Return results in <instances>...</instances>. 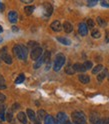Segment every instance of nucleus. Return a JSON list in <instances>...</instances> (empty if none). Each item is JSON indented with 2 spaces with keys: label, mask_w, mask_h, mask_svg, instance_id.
<instances>
[{
  "label": "nucleus",
  "mask_w": 109,
  "mask_h": 124,
  "mask_svg": "<svg viewBox=\"0 0 109 124\" xmlns=\"http://www.w3.org/2000/svg\"><path fill=\"white\" fill-rule=\"evenodd\" d=\"M28 47H32V49H34V48L38 47V44H37L36 42H34V41H29V43H28Z\"/></svg>",
  "instance_id": "32"
},
{
  "label": "nucleus",
  "mask_w": 109,
  "mask_h": 124,
  "mask_svg": "<svg viewBox=\"0 0 109 124\" xmlns=\"http://www.w3.org/2000/svg\"><path fill=\"white\" fill-rule=\"evenodd\" d=\"M5 99H6V96L4 94H2L1 92H0V103H2L5 101Z\"/></svg>",
  "instance_id": "34"
},
{
  "label": "nucleus",
  "mask_w": 109,
  "mask_h": 124,
  "mask_svg": "<svg viewBox=\"0 0 109 124\" xmlns=\"http://www.w3.org/2000/svg\"><path fill=\"white\" fill-rule=\"evenodd\" d=\"M96 124H105V120H104V119H99V120L96 122Z\"/></svg>",
  "instance_id": "40"
},
{
  "label": "nucleus",
  "mask_w": 109,
  "mask_h": 124,
  "mask_svg": "<svg viewBox=\"0 0 109 124\" xmlns=\"http://www.w3.org/2000/svg\"><path fill=\"white\" fill-rule=\"evenodd\" d=\"M8 19H9L10 22L15 23V22L17 21V19H18L17 12H15V11H10V12L8 13Z\"/></svg>",
  "instance_id": "9"
},
{
  "label": "nucleus",
  "mask_w": 109,
  "mask_h": 124,
  "mask_svg": "<svg viewBox=\"0 0 109 124\" xmlns=\"http://www.w3.org/2000/svg\"><path fill=\"white\" fill-rule=\"evenodd\" d=\"M97 4V0H90L88 1V6H94Z\"/></svg>",
  "instance_id": "33"
},
{
  "label": "nucleus",
  "mask_w": 109,
  "mask_h": 124,
  "mask_svg": "<svg viewBox=\"0 0 109 124\" xmlns=\"http://www.w3.org/2000/svg\"><path fill=\"white\" fill-rule=\"evenodd\" d=\"M73 68H74V70L75 72H85L86 71V68H85L84 64H81V63H75L73 64Z\"/></svg>",
  "instance_id": "8"
},
{
  "label": "nucleus",
  "mask_w": 109,
  "mask_h": 124,
  "mask_svg": "<svg viewBox=\"0 0 109 124\" xmlns=\"http://www.w3.org/2000/svg\"><path fill=\"white\" fill-rule=\"evenodd\" d=\"M0 119H1V121H4V120H5L4 111H0Z\"/></svg>",
  "instance_id": "37"
},
{
  "label": "nucleus",
  "mask_w": 109,
  "mask_h": 124,
  "mask_svg": "<svg viewBox=\"0 0 109 124\" xmlns=\"http://www.w3.org/2000/svg\"><path fill=\"white\" fill-rule=\"evenodd\" d=\"M103 69V66L101 65V64H98V65H96L94 68L92 69V73L93 74H97V73H100V71Z\"/></svg>",
  "instance_id": "24"
},
{
  "label": "nucleus",
  "mask_w": 109,
  "mask_h": 124,
  "mask_svg": "<svg viewBox=\"0 0 109 124\" xmlns=\"http://www.w3.org/2000/svg\"><path fill=\"white\" fill-rule=\"evenodd\" d=\"M63 29H64V31L66 33H71L72 30H73V26H72V24L70 22L65 21L64 24H63Z\"/></svg>",
  "instance_id": "11"
},
{
  "label": "nucleus",
  "mask_w": 109,
  "mask_h": 124,
  "mask_svg": "<svg viewBox=\"0 0 109 124\" xmlns=\"http://www.w3.org/2000/svg\"><path fill=\"white\" fill-rule=\"evenodd\" d=\"M18 108H19V104H18V103L13 104V107H12V109H13V110H17Z\"/></svg>",
  "instance_id": "39"
},
{
  "label": "nucleus",
  "mask_w": 109,
  "mask_h": 124,
  "mask_svg": "<svg viewBox=\"0 0 109 124\" xmlns=\"http://www.w3.org/2000/svg\"><path fill=\"white\" fill-rule=\"evenodd\" d=\"M2 30H3V29H2V27H1V26H0V33H1V32H2Z\"/></svg>",
  "instance_id": "49"
},
{
  "label": "nucleus",
  "mask_w": 109,
  "mask_h": 124,
  "mask_svg": "<svg viewBox=\"0 0 109 124\" xmlns=\"http://www.w3.org/2000/svg\"><path fill=\"white\" fill-rule=\"evenodd\" d=\"M71 117H72V121L74 124H86L87 123L86 116L81 111H74L71 115Z\"/></svg>",
  "instance_id": "2"
},
{
  "label": "nucleus",
  "mask_w": 109,
  "mask_h": 124,
  "mask_svg": "<svg viewBox=\"0 0 109 124\" xmlns=\"http://www.w3.org/2000/svg\"><path fill=\"white\" fill-rule=\"evenodd\" d=\"M17 119L23 123V124H26L27 123V116H26V113L25 112H19L17 114Z\"/></svg>",
  "instance_id": "10"
},
{
  "label": "nucleus",
  "mask_w": 109,
  "mask_h": 124,
  "mask_svg": "<svg viewBox=\"0 0 109 124\" xmlns=\"http://www.w3.org/2000/svg\"><path fill=\"white\" fill-rule=\"evenodd\" d=\"M3 89H6V82L4 77L2 75H0V90H3Z\"/></svg>",
  "instance_id": "25"
},
{
  "label": "nucleus",
  "mask_w": 109,
  "mask_h": 124,
  "mask_svg": "<svg viewBox=\"0 0 109 124\" xmlns=\"http://www.w3.org/2000/svg\"><path fill=\"white\" fill-rule=\"evenodd\" d=\"M94 26H95L94 21H93L92 19H88V20H87V27H89V28H93Z\"/></svg>",
  "instance_id": "31"
},
{
  "label": "nucleus",
  "mask_w": 109,
  "mask_h": 124,
  "mask_svg": "<svg viewBox=\"0 0 109 124\" xmlns=\"http://www.w3.org/2000/svg\"><path fill=\"white\" fill-rule=\"evenodd\" d=\"M107 75H108V70H107V69H105V70H103L102 72H100V73L97 75V80H98L99 82L103 81L104 78H105Z\"/></svg>",
  "instance_id": "14"
},
{
  "label": "nucleus",
  "mask_w": 109,
  "mask_h": 124,
  "mask_svg": "<svg viewBox=\"0 0 109 124\" xmlns=\"http://www.w3.org/2000/svg\"><path fill=\"white\" fill-rule=\"evenodd\" d=\"M78 79H79V81H80L81 83L87 84V83L90 81V77H89L88 75H86V74H81V75L78 76Z\"/></svg>",
  "instance_id": "12"
},
{
  "label": "nucleus",
  "mask_w": 109,
  "mask_h": 124,
  "mask_svg": "<svg viewBox=\"0 0 109 124\" xmlns=\"http://www.w3.org/2000/svg\"><path fill=\"white\" fill-rule=\"evenodd\" d=\"M101 5L104 7H109V1H101Z\"/></svg>",
  "instance_id": "38"
},
{
  "label": "nucleus",
  "mask_w": 109,
  "mask_h": 124,
  "mask_svg": "<svg viewBox=\"0 0 109 124\" xmlns=\"http://www.w3.org/2000/svg\"><path fill=\"white\" fill-rule=\"evenodd\" d=\"M43 63H45V62H44V57H43V55L39 58V59H38V60H36V62H35V64H34V68L35 69H38V68H39Z\"/></svg>",
  "instance_id": "21"
},
{
  "label": "nucleus",
  "mask_w": 109,
  "mask_h": 124,
  "mask_svg": "<svg viewBox=\"0 0 109 124\" xmlns=\"http://www.w3.org/2000/svg\"><path fill=\"white\" fill-rule=\"evenodd\" d=\"M22 2H24V3H31L32 2V0H21Z\"/></svg>",
  "instance_id": "45"
},
{
  "label": "nucleus",
  "mask_w": 109,
  "mask_h": 124,
  "mask_svg": "<svg viewBox=\"0 0 109 124\" xmlns=\"http://www.w3.org/2000/svg\"><path fill=\"white\" fill-rule=\"evenodd\" d=\"M99 119H100V117H99L98 113H96V112H92L91 113V115H90V123L91 124H96V122Z\"/></svg>",
  "instance_id": "13"
},
{
  "label": "nucleus",
  "mask_w": 109,
  "mask_h": 124,
  "mask_svg": "<svg viewBox=\"0 0 109 124\" xmlns=\"http://www.w3.org/2000/svg\"><path fill=\"white\" fill-rule=\"evenodd\" d=\"M13 53L20 60H26L27 58V47H25L24 45L19 44V45H15L13 47Z\"/></svg>",
  "instance_id": "1"
},
{
  "label": "nucleus",
  "mask_w": 109,
  "mask_h": 124,
  "mask_svg": "<svg viewBox=\"0 0 109 124\" xmlns=\"http://www.w3.org/2000/svg\"><path fill=\"white\" fill-rule=\"evenodd\" d=\"M65 72L68 74V75H72L75 73V70H74V68H73V65L71 64H68L66 67H65Z\"/></svg>",
  "instance_id": "20"
},
{
  "label": "nucleus",
  "mask_w": 109,
  "mask_h": 124,
  "mask_svg": "<svg viewBox=\"0 0 109 124\" xmlns=\"http://www.w3.org/2000/svg\"><path fill=\"white\" fill-rule=\"evenodd\" d=\"M105 41H106L107 43L109 42V32H108V31L106 32V38H105Z\"/></svg>",
  "instance_id": "42"
},
{
  "label": "nucleus",
  "mask_w": 109,
  "mask_h": 124,
  "mask_svg": "<svg viewBox=\"0 0 109 124\" xmlns=\"http://www.w3.org/2000/svg\"><path fill=\"white\" fill-rule=\"evenodd\" d=\"M50 56H51V54L49 51H45L44 54H43V57H44V62L45 63H50Z\"/></svg>",
  "instance_id": "23"
},
{
  "label": "nucleus",
  "mask_w": 109,
  "mask_h": 124,
  "mask_svg": "<svg viewBox=\"0 0 109 124\" xmlns=\"http://www.w3.org/2000/svg\"><path fill=\"white\" fill-rule=\"evenodd\" d=\"M65 61H66V58L65 56L63 55L62 53H59L56 55V58H55V61H54V66H53V69H54V71H59L60 69L62 68V66L64 65L65 63Z\"/></svg>",
  "instance_id": "3"
},
{
  "label": "nucleus",
  "mask_w": 109,
  "mask_h": 124,
  "mask_svg": "<svg viewBox=\"0 0 109 124\" xmlns=\"http://www.w3.org/2000/svg\"><path fill=\"white\" fill-rule=\"evenodd\" d=\"M12 117H13L12 112H8V113H7V120H8V122H10L12 120Z\"/></svg>",
  "instance_id": "35"
},
{
  "label": "nucleus",
  "mask_w": 109,
  "mask_h": 124,
  "mask_svg": "<svg viewBox=\"0 0 109 124\" xmlns=\"http://www.w3.org/2000/svg\"><path fill=\"white\" fill-rule=\"evenodd\" d=\"M44 6H45V16L48 17V16H50V15L52 14L53 7H52V5H50V4H45Z\"/></svg>",
  "instance_id": "15"
},
{
  "label": "nucleus",
  "mask_w": 109,
  "mask_h": 124,
  "mask_svg": "<svg viewBox=\"0 0 109 124\" xmlns=\"http://www.w3.org/2000/svg\"><path fill=\"white\" fill-rule=\"evenodd\" d=\"M24 80H25L24 74H20V75L17 77V78H16V80H15V83H16V84H20V83H22Z\"/></svg>",
  "instance_id": "29"
},
{
  "label": "nucleus",
  "mask_w": 109,
  "mask_h": 124,
  "mask_svg": "<svg viewBox=\"0 0 109 124\" xmlns=\"http://www.w3.org/2000/svg\"><path fill=\"white\" fill-rule=\"evenodd\" d=\"M37 115H38V118H39L40 120L45 119V118H46V116H47V114H46V112H45L44 110H42V109H40L39 111H38Z\"/></svg>",
  "instance_id": "26"
},
{
  "label": "nucleus",
  "mask_w": 109,
  "mask_h": 124,
  "mask_svg": "<svg viewBox=\"0 0 109 124\" xmlns=\"http://www.w3.org/2000/svg\"><path fill=\"white\" fill-rule=\"evenodd\" d=\"M104 120H105V124H109V117L106 118V119H104Z\"/></svg>",
  "instance_id": "46"
},
{
  "label": "nucleus",
  "mask_w": 109,
  "mask_h": 124,
  "mask_svg": "<svg viewBox=\"0 0 109 124\" xmlns=\"http://www.w3.org/2000/svg\"><path fill=\"white\" fill-rule=\"evenodd\" d=\"M68 121L67 115L63 112H59L56 116V123L57 124H65Z\"/></svg>",
  "instance_id": "5"
},
{
  "label": "nucleus",
  "mask_w": 109,
  "mask_h": 124,
  "mask_svg": "<svg viewBox=\"0 0 109 124\" xmlns=\"http://www.w3.org/2000/svg\"><path fill=\"white\" fill-rule=\"evenodd\" d=\"M1 59L5 62V63H7V64H11L12 63V58H11V56L9 55L8 53L4 54V55H1Z\"/></svg>",
  "instance_id": "17"
},
{
  "label": "nucleus",
  "mask_w": 109,
  "mask_h": 124,
  "mask_svg": "<svg viewBox=\"0 0 109 124\" xmlns=\"http://www.w3.org/2000/svg\"><path fill=\"white\" fill-rule=\"evenodd\" d=\"M65 124H72V123H71V122H70V121H67V122H66Z\"/></svg>",
  "instance_id": "48"
},
{
  "label": "nucleus",
  "mask_w": 109,
  "mask_h": 124,
  "mask_svg": "<svg viewBox=\"0 0 109 124\" xmlns=\"http://www.w3.org/2000/svg\"><path fill=\"white\" fill-rule=\"evenodd\" d=\"M44 124H56V120L51 115H47L46 118L44 119Z\"/></svg>",
  "instance_id": "18"
},
{
  "label": "nucleus",
  "mask_w": 109,
  "mask_h": 124,
  "mask_svg": "<svg viewBox=\"0 0 109 124\" xmlns=\"http://www.w3.org/2000/svg\"><path fill=\"white\" fill-rule=\"evenodd\" d=\"M34 9H35V7H34V6H25L24 12H25L26 15H31V14L33 13Z\"/></svg>",
  "instance_id": "22"
},
{
  "label": "nucleus",
  "mask_w": 109,
  "mask_h": 124,
  "mask_svg": "<svg viewBox=\"0 0 109 124\" xmlns=\"http://www.w3.org/2000/svg\"><path fill=\"white\" fill-rule=\"evenodd\" d=\"M62 26H63V25H61L60 21H58V20L53 21V22L51 23V25H50L51 29H52L53 31H55V32H59V31L62 29Z\"/></svg>",
  "instance_id": "7"
},
{
  "label": "nucleus",
  "mask_w": 109,
  "mask_h": 124,
  "mask_svg": "<svg viewBox=\"0 0 109 124\" xmlns=\"http://www.w3.org/2000/svg\"><path fill=\"white\" fill-rule=\"evenodd\" d=\"M12 29H13V31H18V28H16L15 26H13V27H12Z\"/></svg>",
  "instance_id": "47"
},
{
  "label": "nucleus",
  "mask_w": 109,
  "mask_h": 124,
  "mask_svg": "<svg viewBox=\"0 0 109 124\" xmlns=\"http://www.w3.org/2000/svg\"><path fill=\"white\" fill-rule=\"evenodd\" d=\"M4 109H5V105L0 104V111H4Z\"/></svg>",
  "instance_id": "44"
},
{
  "label": "nucleus",
  "mask_w": 109,
  "mask_h": 124,
  "mask_svg": "<svg viewBox=\"0 0 109 124\" xmlns=\"http://www.w3.org/2000/svg\"><path fill=\"white\" fill-rule=\"evenodd\" d=\"M91 36H92L93 38H96V39H97V38H99V37L101 36L100 31H99L98 29H94V30H93L92 32H91Z\"/></svg>",
  "instance_id": "27"
},
{
  "label": "nucleus",
  "mask_w": 109,
  "mask_h": 124,
  "mask_svg": "<svg viewBox=\"0 0 109 124\" xmlns=\"http://www.w3.org/2000/svg\"><path fill=\"white\" fill-rule=\"evenodd\" d=\"M4 54H7V47H3L0 50V55H4Z\"/></svg>",
  "instance_id": "36"
},
{
  "label": "nucleus",
  "mask_w": 109,
  "mask_h": 124,
  "mask_svg": "<svg viewBox=\"0 0 109 124\" xmlns=\"http://www.w3.org/2000/svg\"><path fill=\"white\" fill-rule=\"evenodd\" d=\"M42 52H43V50H42V48L41 47H36V48H34V49H32V51H31V54H30V56H31V59L32 60H38L41 56H42Z\"/></svg>",
  "instance_id": "4"
},
{
  "label": "nucleus",
  "mask_w": 109,
  "mask_h": 124,
  "mask_svg": "<svg viewBox=\"0 0 109 124\" xmlns=\"http://www.w3.org/2000/svg\"><path fill=\"white\" fill-rule=\"evenodd\" d=\"M108 78H109V75H108Z\"/></svg>",
  "instance_id": "50"
},
{
  "label": "nucleus",
  "mask_w": 109,
  "mask_h": 124,
  "mask_svg": "<svg viewBox=\"0 0 109 124\" xmlns=\"http://www.w3.org/2000/svg\"><path fill=\"white\" fill-rule=\"evenodd\" d=\"M97 23H98V25L101 26V27H105L106 26V21L104 19H102L101 17H97Z\"/></svg>",
  "instance_id": "28"
},
{
  "label": "nucleus",
  "mask_w": 109,
  "mask_h": 124,
  "mask_svg": "<svg viewBox=\"0 0 109 124\" xmlns=\"http://www.w3.org/2000/svg\"><path fill=\"white\" fill-rule=\"evenodd\" d=\"M3 10H4V4L0 2V12L3 11Z\"/></svg>",
  "instance_id": "43"
},
{
  "label": "nucleus",
  "mask_w": 109,
  "mask_h": 124,
  "mask_svg": "<svg viewBox=\"0 0 109 124\" xmlns=\"http://www.w3.org/2000/svg\"><path fill=\"white\" fill-rule=\"evenodd\" d=\"M34 124H41V120L39 118H36L34 121Z\"/></svg>",
  "instance_id": "41"
},
{
  "label": "nucleus",
  "mask_w": 109,
  "mask_h": 124,
  "mask_svg": "<svg viewBox=\"0 0 109 124\" xmlns=\"http://www.w3.org/2000/svg\"><path fill=\"white\" fill-rule=\"evenodd\" d=\"M84 66H85V68H86V70L91 69L92 68V62L91 61H85L84 62Z\"/></svg>",
  "instance_id": "30"
},
{
  "label": "nucleus",
  "mask_w": 109,
  "mask_h": 124,
  "mask_svg": "<svg viewBox=\"0 0 109 124\" xmlns=\"http://www.w3.org/2000/svg\"><path fill=\"white\" fill-rule=\"evenodd\" d=\"M78 32L80 35L82 36H86L87 33H88V27H87V24H85L84 22H81L79 26H78Z\"/></svg>",
  "instance_id": "6"
},
{
  "label": "nucleus",
  "mask_w": 109,
  "mask_h": 124,
  "mask_svg": "<svg viewBox=\"0 0 109 124\" xmlns=\"http://www.w3.org/2000/svg\"><path fill=\"white\" fill-rule=\"evenodd\" d=\"M26 114H27V116L30 118V120L31 121H35V119H36V114H35V112L32 110V109H27V111H26Z\"/></svg>",
  "instance_id": "16"
},
{
  "label": "nucleus",
  "mask_w": 109,
  "mask_h": 124,
  "mask_svg": "<svg viewBox=\"0 0 109 124\" xmlns=\"http://www.w3.org/2000/svg\"><path fill=\"white\" fill-rule=\"evenodd\" d=\"M57 39V41H59L60 43H62V44H64V45H70L71 44V41H70L68 38H65V37H57L56 38Z\"/></svg>",
  "instance_id": "19"
}]
</instances>
